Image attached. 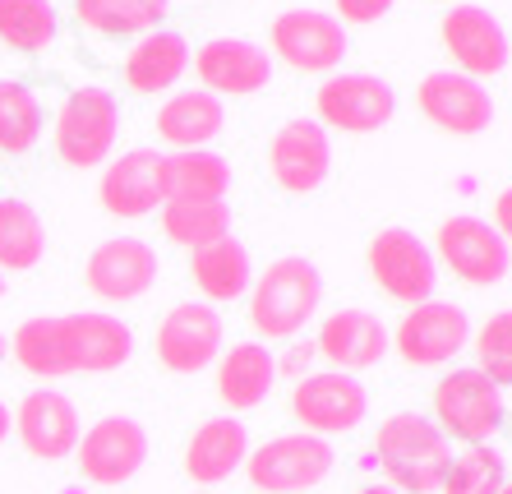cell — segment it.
<instances>
[{
	"instance_id": "cell-1",
	"label": "cell",
	"mask_w": 512,
	"mask_h": 494,
	"mask_svg": "<svg viewBox=\"0 0 512 494\" xmlns=\"http://www.w3.org/2000/svg\"><path fill=\"white\" fill-rule=\"evenodd\" d=\"M14 361L37 379L65 374H111L130 365L134 328L116 314H37L14 328Z\"/></svg>"
},
{
	"instance_id": "cell-2",
	"label": "cell",
	"mask_w": 512,
	"mask_h": 494,
	"mask_svg": "<svg viewBox=\"0 0 512 494\" xmlns=\"http://www.w3.org/2000/svg\"><path fill=\"white\" fill-rule=\"evenodd\" d=\"M374 458L388 471V485L397 494H439L448 462H453V444L429 416L397 411L374 434Z\"/></svg>"
},
{
	"instance_id": "cell-3",
	"label": "cell",
	"mask_w": 512,
	"mask_h": 494,
	"mask_svg": "<svg viewBox=\"0 0 512 494\" xmlns=\"http://www.w3.org/2000/svg\"><path fill=\"white\" fill-rule=\"evenodd\" d=\"M319 305H323V278L314 259H305V254L273 259L250 282V324L268 342L296 338L300 328L319 314Z\"/></svg>"
},
{
	"instance_id": "cell-4",
	"label": "cell",
	"mask_w": 512,
	"mask_h": 494,
	"mask_svg": "<svg viewBox=\"0 0 512 494\" xmlns=\"http://www.w3.org/2000/svg\"><path fill=\"white\" fill-rule=\"evenodd\" d=\"M120 134V102L107 88H74L56 111V157L65 167H102Z\"/></svg>"
},
{
	"instance_id": "cell-5",
	"label": "cell",
	"mask_w": 512,
	"mask_h": 494,
	"mask_svg": "<svg viewBox=\"0 0 512 494\" xmlns=\"http://www.w3.org/2000/svg\"><path fill=\"white\" fill-rule=\"evenodd\" d=\"M333 462H337V453L328 439L300 430V434H277L268 444L250 448L245 476H250V485L263 494H305L328 481Z\"/></svg>"
},
{
	"instance_id": "cell-6",
	"label": "cell",
	"mask_w": 512,
	"mask_h": 494,
	"mask_svg": "<svg viewBox=\"0 0 512 494\" xmlns=\"http://www.w3.org/2000/svg\"><path fill=\"white\" fill-rule=\"evenodd\" d=\"M434 425L443 430V439H462L471 444H489L503 425V388L471 370H453L434 384Z\"/></svg>"
},
{
	"instance_id": "cell-7",
	"label": "cell",
	"mask_w": 512,
	"mask_h": 494,
	"mask_svg": "<svg viewBox=\"0 0 512 494\" xmlns=\"http://www.w3.org/2000/svg\"><path fill=\"white\" fill-rule=\"evenodd\" d=\"M291 411L305 425V434H351L356 425H365L370 416V393L356 374L342 370H323V374H305L291 388Z\"/></svg>"
},
{
	"instance_id": "cell-8",
	"label": "cell",
	"mask_w": 512,
	"mask_h": 494,
	"mask_svg": "<svg viewBox=\"0 0 512 494\" xmlns=\"http://www.w3.org/2000/svg\"><path fill=\"white\" fill-rule=\"evenodd\" d=\"M273 56L296 74H333L346 61V24L323 10H286L268 28Z\"/></svg>"
},
{
	"instance_id": "cell-9",
	"label": "cell",
	"mask_w": 512,
	"mask_h": 494,
	"mask_svg": "<svg viewBox=\"0 0 512 494\" xmlns=\"http://www.w3.org/2000/svg\"><path fill=\"white\" fill-rule=\"evenodd\" d=\"M370 278L379 282L393 301L402 305H425L434 301V287H439V264L434 254L425 250L416 231L406 227H383L370 241Z\"/></svg>"
},
{
	"instance_id": "cell-10",
	"label": "cell",
	"mask_w": 512,
	"mask_h": 494,
	"mask_svg": "<svg viewBox=\"0 0 512 494\" xmlns=\"http://www.w3.org/2000/svg\"><path fill=\"white\" fill-rule=\"evenodd\" d=\"M319 125L342 134H374L397 116V93L379 74H328L314 93Z\"/></svg>"
},
{
	"instance_id": "cell-11",
	"label": "cell",
	"mask_w": 512,
	"mask_h": 494,
	"mask_svg": "<svg viewBox=\"0 0 512 494\" xmlns=\"http://www.w3.org/2000/svg\"><path fill=\"white\" fill-rule=\"evenodd\" d=\"M397 347L406 365L416 370H434V365H448L457 351L471 342V314L453 301H425L411 305L406 319L397 324V333L388 338Z\"/></svg>"
},
{
	"instance_id": "cell-12",
	"label": "cell",
	"mask_w": 512,
	"mask_h": 494,
	"mask_svg": "<svg viewBox=\"0 0 512 494\" xmlns=\"http://www.w3.org/2000/svg\"><path fill=\"white\" fill-rule=\"evenodd\" d=\"M439 259L466 287H499L512 268V250L485 217L457 213L439 227Z\"/></svg>"
},
{
	"instance_id": "cell-13",
	"label": "cell",
	"mask_w": 512,
	"mask_h": 494,
	"mask_svg": "<svg viewBox=\"0 0 512 494\" xmlns=\"http://www.w3.org/2000/svg\"><path fill=\"white\" fill-rule=\"evenodd\" d=\"M74 462L93 485H125L148 462V430L134 416H102L93 430L79 434Z\"/></svg>"
},
{
	"instance_id": "cell-14",
	"label": "cell",
	"mask_w": 512,
	"mask_h": 494,
	"mask_svg": "<svg viewBox=\"0 0 512 494\" xmlns=\"http://www.w3.org/2000/svg\"><path fill=\"white\" fill-rule=\"evenodd\" d=\"M157 361L171 374H199L222 356V314L208 301H185L157 324Z\"/></svg>"
},
{
	"instance_id": "cell-15",
	"label": "cell",
	"mask_w": 512,
	"mask_h": 494,
	"mask_svg": "<svg viewBox=\"0 0 512 494\" xmlns=\"http://www.w3.org/2000/svg\"><path fill=\"white\" fill-rule=\"evenodd\" d=\"M416 107L429 125H439L443 134H457V139H471L494 125V97L485 93V84L453 70L425 74L416 88Z\"/></svg>"
},
{
	"instance_id": "cell-16",
	"label": "cell",
	"mask_w": 512,
	"mask_h": 494,
	"mask_svg": "<svg viewBox=\"0 0 512 494\" xmlns=\"http://www.w3.org/2000/svg\"><path fill=\"white\" fill-rule=\"evenodd\" d=\"M157 273H162V264H157L153 245L139 241V236H116V241H102L93 254H88L84 282L97 301L125 305V301L148 296Z\"/></svg>"
},
{
	"instance_id": "cell-17",
	"label": "cell",
	"mask_w": 512,
	"mask_h": 494,
	"mask_svg": "<svg viewBox=\"0 0 512 494\" xmlns=\"http://www.w3.org/2000/svg\"><path fill=\"white\" fill-rule=\"evenodd\" d=\"M443 47L462 65L466 79H489V74H503L508 70V33L503 24L494 19V10L485 5H453L443 14Z\"/></svg>"
},
{
	"instance_id": "cell-18",
	"label": "cell",
	"mask_w": 512,
	"mask_h": 494,
	"mask_svg": "<svg viewBox=\"0 0 512 494\" xmlns=\"http://www.w3.org/2000/svg\"><path fill=\"white\" fill-rule=\"evenodd\" d=\"M194 74H199L203 93L213 97H254L273 79V56L250 37H213L194 51Z\"/></svg>"
},
{
	"instance_id": "cell-19",
	"label": "cell",
	"mask_w": 512,
	"mask_h": 494,
	"mask_svg": "<svg viewBox=\"0 0 512 494\" xmlns=\"http://www.w3.org/2000/svg\"><path fill=\"white\" fill-rule=\"evenodd\" d=\"M268 171L286 194H314L333 171V144L319 121H286L268 144Z\"/></svg>"
},
{
	"instance_id": "cell-20",
	"label": "cell",
	"mask_w": 512,
	"mask_h": 494,
	"mask_svg": "<svg viewBox=\"0 0 512 494\" xmlns=\"http://www.w3.org/2000/svg\"><path fill=\"white\" fill-rule=\"evenodd\" d=\"M14 434H19V444H24L33 458L65 462V458H74L84 425H79V411H74V402L65 398V393H56V388H33V393L19 402V411H14Z\"/></svg>"
},
{
	"instance_id": "cell-21",
	"label": "cell",
	"mask_w": 512,
	"mask_h": 494,
	"mask_svg": "<svg viewBox=\"0 0 512 494\" xmlns=\"http://www.w3.org/2000/svg\"><path fill=\"white\" fill-rule=\"evenodd\" d=\"M314 356H323L342 374H360L388 356V328L370 310H337L323 319L319 338H314Z\"/></svg>"
},
{
	"instance_id": "cell-22",
	"label": "cell",
	"mask_w": 512,
	"mask_h": 494,
	"mask_svg": "<svg viewBox=\"0 0 512 494\" xmlns=\"http://www.w3.org/2000/svg\"><path fill=\"white\" fill-rule=\"evenodd\" d=\"M97 199L111 217H148L162 204V153L157 148H130L120 153L97 185Z\"/></svg>"
},
{
	"instance_id": "cell-23",
	"label": "cell",
	"mask_w": 512,
	"mask_h": 494,
	"mask_svg": "<svg viewBox=\"0 0 512 494\" xmlns=\"http://www.w3.org/2000/svg\"><path fill=\"white\" fill-rule=\"evenodd\" d=\"M250 458V430L240 416H213L185 444V476L194 485H222Z\"/></svg>"
},
{
	"instance_id": "cell-24",
	"label": "cell",
	"mask_w": 512,
	"mask_h": 494,
	"mask_svg": "<svg viewBox=\"0 0 512 494\" xmlns=\"http://www.w3.org/2000/svg\"><path fill=\"white\" fill-rule=\"evenodd\" d=\"M231 194V162L213 148L162 157V204H217Z\"/></svg>"
},
{
	"instance_id": "cell-25",
	"label": "cell",
	"mask_w": 512,
	"mask_h": 494,
	"mask_svg": "<svg viewBox=\"0 0 512 494\" xmlns=\"http://www.w3.org/2000/svg\"><path fill=\"white\" fill-rule=\"evenodd\" d=\"M277 384V356L263 342H236L217 356V398L231 411H254Z\"/></svg>"
},
{
	"instance_id": "cell-26",
	"label": "cell",
	"mask_w": 512,
	"mask_h": 494,
	"mask_svg": "<svg viewBox=\"0 0 512 494\" xmlns=\"http://www.w3.org/2000/svg\"><path fill=\"white\" fill-rule=\"evenodd\" d=\"M227 125V111H222V97L213 93H176L171 102H162L157 111V139L171 144L176 153H194V148H208Z\"/></svg>"
},
{
	"instance_id": "cell-27",
	"label": "cell",
	"mask_w": 512,
	"mask_h": 494,
	"mask_svg": "<svg viewBox=\"0 0 512 494\" xmlns=\"http://www.w3.org/2000/svg\"><path fill=\"white\" fill-rule=\"evenodd\" d=\"M190 70V42L171 28H153L125 56V84L134 93H167L180 74Z\"/></svg>"
},
{
	"instance_id": "cell-28",
	"label": "cell",
	"mask_w": 512,
	"mask_h": 494,
	"mask_svg": "<svg viewBox=\"0 0 512 494\" xmlns=\"http://www.w3.org/2000/svg\"><path fill=\"white\" fill-rule=\"evenodd\" d=\"M190 273L199 282V291L208 296L213 305L222 301H240L254 282V264H250V250L236 241V236H222V241L203 245V250L190 254Z\"/></svg>"
},
{
	"instance_id": "cell-29",
	"label": "cell",
	"mask_w": 512,
	"mask_h": 494,
	"mask_svg": "<svg viewBox=\"0 0 512 494\" xmlns=\"http://www.w3.org/2000/svg\"><path fill=\"white\" fill-rule=\"evenodd\" d=\"M171 0H74V19L102 37H143L162 28Z\"/></svg>"
},
{
	"instance_id": "cell-30",
	"label": "cell",
	"mask_w": 512,
	"mask_h": 494,
	"mask_svg": "<svg viewBox=\"0 0 512 494\" xmlns=\"http://www.w3.org/2000/svg\"><path fill=\"white\" fill-rule=\"evenodd\" d=\"M47 254V227L33 204L0 199V273H28Z\"/></svg>"
},
{
	"instance_id": "cell-31",
	"label": "cell",
	"mask_w": 512,
	"mask_h": 494,
	"mask_svg": "<svg viewBox=\"0 0 512 494\" xmlns=\"http://www.w3.org/2000/svg\"><path fill=\"white\" fill-rule=\"evenodd\" d=\"M162 231H167L171 245L194 254L203 245L231 236V208L227 199H217V204H167L162 208Z\"/></svg>"
},
{
	"instance_id": "cell-32",
	"label": "cell",
	"mask_w": 512,
	"mask_h": 494,
	"mask_svg": "<svg viewBox=\"0 0 512 494\" xmlns=\"http://www.w3.org/2000/svg\"><path fill=\"white\" fill-rule=\"evenodd\" d=\"M60 33L51 0H0V42L14 51H47Z\"/></svg>"
},
{
	"instance_id": "cell-33",
	"label": "cell",
	"mask_w": 512,
	"mask_h": 494,
	"mask_svg": "<svg viewBox=\"0 0 512 494\" xmlns=\"http://www.w3.org/2000/svg\"><path fill=\"white\" fill-rule=\"evenodd\" d=\"M42 139V102L28 84L0 79V153H28Z\"/></svg>"
},
{
	"instance_id": "cell-34",
	"label": "cell",
	"mask_w": 512,
	"mask_h": 494,
	"mask_svg": "<svg viewBox=\"0 0 512 494\" xmlns=\"http://www.w3.org/2000/svg\"><path fill=\"white\" fill-rule=\"evenodd\" d=\"M503 481H508V462H503L499 448L471 444L466 453H457L448 462V476H443L439 494H499Z\"/></svg>"
},
{
	"instance_id": "cell-35",
	"label": "cell",
	"mask_w": 512,
	"mask_h": 494,
	"mask_svg": "<svg viewBox=\"0 0 512 494\" xmlns=\"http://www.w3.org/2000/svg\"><path fill=\"white\" fill-rule=\"evenodd\" d=\"M476 370L489 374L499 388H512V310L489 314L476 333Z\"/></svg>"
},
{
	"instance_id": "cell-36",
	"label": "cell",
	"mask_w": 512,
	"mask_h": 494,
	"mask_svg": "<svg viewBox=\"0 0 512 494\" xmlns=\"http://www.w3.org/2000/svg\"><path fill=\"white\" fill-rule=\"evenodd\" d=\"M397 0H337V19L342 24H374L393 10Z\"/></svg>"
},
{
	"instance_id": "cell-37",
	"label": "cell",
	"mask_w": 512,
	"mask_h": 494,
	"mask_svg": "<svg viewBox=\"0 0 512 494\" xmlns=\"http://www.w3.org/2000/svg\"><path fill=\"white\" fill-rule=\"evenodd\" d=\"M489 227L499 231L503 241H508V250H512V185L499 194V199H494V222H489Z\"/></svg>"
},
{
	"instance_id": "cell-38",
	"label": "cell",
	"mask_w": 512,
	"mask_h": 494,
	"mask_svg": "<svg viewBox=\"0 0 512 494\" xmlns=\"http://www.w3.org/2000/svg\"><path fill=\"white\" fill-rule=\"evenodd\" d=\"M310 361H314V342H305V347L291 351V361H286V365H291V370H300V365H310Z\"/></svg>"
},
{
	"instance_id": "cell-39",
	"label": "cell",
	"mask_w": 512,
	"mask_h": 494,
	"mask_svg": "<svg viewBox=\"0 0 512 494\" xmlns=\"http://www.w3.org/2000/svg\"><path fill=\"white\" fill-rule=\"evenodd\" d=\"M5 434H10V407L0 402V439H5Z\"/></svg>"
},
{
	"instance_id": "cell-40",
	"label": "cell",
	"mask_w": 512,
	"mask_h": 494,
	"mask_svg": "<svg viewBox=\"0 0 512 494\" xmlns=\"http://www.w3.org/2000/svg\"><path fill=\"white\" fill-rule=\"evenodd\" d=\"M360 494H397V490H393V485H365Z\"/></svg>"
},
{
	"instance_id": "cell-41",
	"label": "cell",
	"mask_w": 512,
	"mask_h": 494,
	"mask_svg": "<svg viewBox=\"0 0 512 494\" xmlns=\"http://www.w3.org/2000/svg\"><path fill=\"white\" fill-rule=\"evenodd\" d=\"M0 361H5V333H0Z\"/></svg>"
},
{
	"instance_id": "cell-42",
	"label": "cell",
	"mask_w": 512,
	"mask_h": 494,
	"mask_svg": "<svg viewBox=\"0 0 512 494\" xmlns=\"http://www.w3.org/2000/svg\"><path fill=\"white\" fill-rule=\"evenodd\" d=\"M499 494H512V481H503V490Z\"/></svg>"
},
{
	"instance_id": "cell-43",
	"label": "cell",
	"mask_w": 512,
	"mask_h": 494,
	"mask_svg": "<svg viewBox=\"0 0 512 494\" xmlns=\"http://www.w3.org/2000/svg\"><path fill=\"white\" fill-rule=\"evenodd\" d=\"M0 296H5V273H0Z\"/></svg>"
}]
</instances>
